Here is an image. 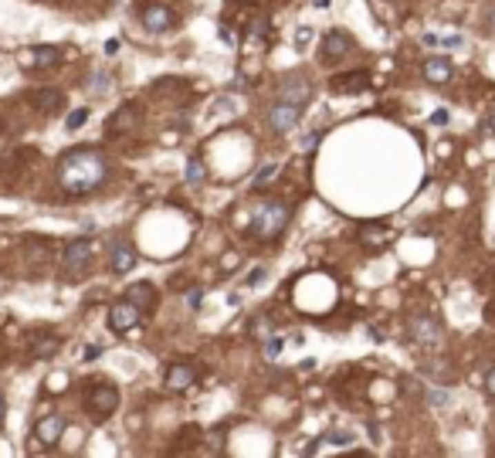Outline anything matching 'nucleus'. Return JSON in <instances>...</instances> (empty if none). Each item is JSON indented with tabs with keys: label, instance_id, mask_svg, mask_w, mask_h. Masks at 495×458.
Returning a JSON list of instances; mask_svg holds the SVG:
<instances>
[{
	"label": "nucleus",
	"instance_id": "nucleus-40",
	"mask_svg": "<svg viewBox=\"0 0 495 458\" xmlns=\"http://www.w3.org/2000/svg\"><path fill=\"white\" fill-rule=\"evenodd\" d=\"M3 415H7V404H3V397H0V424H3Z\"/></svg>",
	"mask_w": 495,
	"mask_h": 458
},
{
	"label": "nucleus",
	"instance_id": "nucleus-37",
	"mask_svg": "<svg viewBox=\"0 0 495 458\" xmlns=\"http://www.w3.org/2000/svg\"><path fill=\"white\" fill-rule=\"evenodd\" d=\"M82 357H85V360H95V357H99V346H85Z\"/></svg>",
	"mask_w": 495,
	"mask_h": 458
},
{
	"label": "nucleus",
	"instance_id": "nucleus-3",
	"mask_svg": "<svg viewBox=\"0 0 495 458\" xmlns=\"http://www.w3.org/2000/svg\"><path fill=\"white\" fill-rule=\"evenodd\" d=\"M85 404H88V411H92L95 417H109L112 411H116V404H119V390H116L112 384L99 380V384H92V387H88Z\"/></svg>",
	"mask_w": 495,
	"mask_h": 458
},
{
	"label": "nucleus",
	"instance_id": "nucleus-22",
	"mask_svg": "<svg viewBox=\"0 0 495 458\" xmlns=\"http://www.w3.org/2000/svg\"><path fill=\"white\" fill-rule=\"evenodd\" d=\"M183 177H187V183H204V180H207L204 163H201V160H190V163H187V173H183Z\"/></svg>",
	"mask_w": 495,
	"mask_h": 458
},
{
	"label": "nucleus",
	"instance_id": "nucleus-1",
	"mask_svg": "<svg viewBox=\"0 0 495 458\" xmlns=\"http://www.w3.org/2000/svg\"><path fill=\"white\" fill-rule=\"evenodd\" d=\"M105 157L99 150H68L58 160V187L72 197H82L105 180Z\"/></svg>",
	"mask_w": 495,
	"mask_h": 458
},
{
	"label": "nucleus",
	"instance_id": "nucleus-21",
	"mask_svg": "<svg viewBox=\"0 0 495 458\" xmlns=\"http://www.w3.org/2000/svg\"><path fill=\"white\" fill-rule=\"evenodd\" d=\"M125 299L129 302H139V306H153V286H132V289L125 292Z\"/></svg>",
	"mask_w": 495,
	"mask_h": 458
},
{
	"label": "nucleus",
	"instance_id": "nucleus-12",
	"mask_svg": "<svg viewBox=\"0 0 495 458\" xmlns=\"http://www.w3.org/2000/svg\"><path fill=\"white\" fill-rule=\"evenodd\" d=\"M353 51V38L346 34V31H330L326 34V41H323V58L326 61H339V58H346Z\"/></svg>",
	"mask_w": 495,
	"mask_h": 458
},
{
	"label": "nucleus",
	"instance_id": "nucleus-41",
	"mask_svg": "<svg viewBox=\"0 0 495 458\" xmlns=\"http://www.w3.org/2000/svg\"><path fill=\"white\" fill-rule=\"evenodd\" d=\"M312 3H316V7H330L332 0H312Z\"/></svg>",
	"mask_w": 495,
	"mask_h": 458
},
{
	"label": "nucleus",
	"instance_id": "nucleus-6",
	"mask_svg": "<svg viewBox=\"0 0 495 458\" xmlns=\"http://www.w3.org/2000/svg\"><path fill=\"white\" fill-rule=\"evenodd\" d=\"M92 255H95V245H92V241H85V238H79V241H72V245L65 248L61 265H65V272L79 275V272H85V265L92 261Z\"/></svg>",
	"mask_w": 495,
	"mask_h": 458
},
{
	"label": "nucleus",
	"instance_id": "nucleus-4",
	"mask_svg": "<svg viewBox=\"0 0 495 458\" xmlns=\"http://www.w3.org/2000/svg\"><path fill=\"white\" fill-rule=\"evenodd\" d=\"M17 61H21V68H28V72H44V68H54V65L61 61V51L51 48V44H38V48H24V51L17 54Z\"/></svg>",
	"mask_w": 495,
	"mask_h": 458
},
{
	"label": "nucleus",
	"instance_id": "nucleus-2",
	"mask_svg": "<svg viewBox=\"0 0 495 458\" xmlns=\"http://www.w3.org/2000/svg\"><path fill=\"white\" fill-rule=\"evenodd\" d=\"M289 217H292L289 204H261V208L251 214L248 228H251V235H254V238H261V241H275V238L285 231Z\"/></svg>",
	"mask_w": 495,
	"mask_h": 458
},
{
	"label": "nucleus",
	"instance_id": "nucleus-34",
	"mask_svg": "<svg viewBox=\"0 0 495 458\" xmlns=\"http://www.w3.org/2000/svg\"><path fill=\"white\" fill-rule=\"evenodd\" d=\"M261 282H265V268H254L251 279H248V286H261Z\"/></svg>",
	"mask_w": 495,
	"mask_h": 458
},
{
	"label": "nucleus",
	"instance_id": "nucleus-17",
	"mask_svg": "<svg viewBox=\"0 0 495 458\" xmlns=\"http://www.w3.org/2000/svg\"><path fill=\"white\" fill-rule=\"evenodd\" d=\"M282 102H292V106H305L309 99H312V85L309 82H289L282 85V95H279Z\"/></svg>",
	"mask_w": 495,
	"mask_h": 458
},
{
	"label": "nucleus",
	"instance_id": "nucleus-28",
	"mask_svg": "<svg viewBox=\"0 0 495 458\" xmlns=\"http://www.w3.org/2000/svg\"><path fill=\"white\" fill-rule=\"evenodd\" d=\"M282 346H285V339H279V336H275V339H268V343H265V353H268V360H275V357L282 353Z\"/></svg>",
	"mask_w": 495,
	"mask_h": 458
},
{
	"label": "nucleus",
	"instance_id": "nucleus-32",
	"mask_svg": "<svg viewBox=\"0 0 495 458\" xmlns=\"http://www.w3.org/2000/svg\"><path fill=\"white\" fill-rule=\"evenodd\" d=\"M427 401H431V404H448V394H445V390H431Z\"/></svg>",
	"mask_w": 495,
	"mask_h": 458
},
{
	"label": "nucleus",
	"instance_id": "nucleus-9",
	"mask_svg": "<svg viewBox=\"0 0 495 458\" xmlns=\"http://www.w3.org/2000/svg\"><path fill=\"white\" fill-rule=\"evenodd\" d=\"M299 116H302V106H292V102H282V99H279V102L272 106V116H268V119H272V129H275V132H289L292 126L299 123Z\"/></svg>",
	"mask_w": 495,
	"mask_h": 458
},
{
	"label": "nucleus",
	"instance_id": "nucleus-20",
	"mask_svg": "<svg viewBox=\"0 0 495 458\" xmlns=\"http://www.w3.org/2000/svg\"><path fill=\"white\" fill-rule=\"evenodd\" d=\"M132 123H136V109H132V106H123V109L116 112V119H109V132H125Z\"/></svg>",
	"mask_w": 495,
	"mask_h": 458
},
{
	"label": "nucleus",
	"instance_id": "nucleus-11",
	"mask_svg": "<svg viewBox=\"0 0 495 458\" xmlns=\"http://www.w3.org/2000/svg\"><path fill=\"white\" fill-rule=\"evenodd\" d=\"M163 380H166V390H173V394H183L187 387H194L197 374H194L187 364H170V367H166V374H163Z\"/></svg>",
	"mask_w": 495,
	"mask_h": 458
},
{
	"label": "nucleus",
	"instance_id": "nucleus-25",
	"mask_svg": "<svg viewBox=\"0 0 495 458\" xmlns=\"http://www.w3.org/2000/svg\"><path fill=\"white\" fill-rule=\"evenodd\" d=\"M319 139H323V132H319V129H316V132H305V136L299 139V150H302V153H312V150L319 146Z\"/></svg>",
	"mask_w": 495,
	"mask_h": 458
},
{
	"label": "nucleus",
	"instance_id": "nucleus-19",
	"mask_svg": "<svg viewBox=\"0 0 495 458\" xmlns=\"http://www.w3.org/2000/svg\"><path fill=\"white\" fill-rule=\"evenodd\" d=\"M58 336H48V333H41V336H34L31 339V357L34 360H48V357H54L58 353Z\"/></svg>",
	"mask_w": 495,
	"mask_h": 458
},
{
	"label": "nucleus",
	"instance_id": "nucleus-5",
	"mask_svg": "<svg viewBox=\"0 0 495 458\" xmlns=\"http://www.w3.org/2000/svg\"><path fill=\"white\" fill-rule=\"evenodd\" d=\"M139 326V306L136 302H129V299H123V302H116L112 309H109V330L112 333H132Z\"/></svg>",
	"mask_w": 495,
	"mask_h": 458
},
{
	"label": "nucleus",
	"instance_id": "nucleus-35",
	"mask_svg": "<svg viewBox=\"0 0 495 458\" xmlns=\"http://www.w3.org/2000/svg\"><path fill=\"white\" fill-rule=\"evenodd\" d=\"M485 132H489V136H495V109L485 116Z\"/></svg>",
	"mask_w": 495,
	"mask_h": 458
},
{
	"label": "nucleus",
	"instance_id": "nucleus-30",
	"mask_svg": "<svg viewBox=\"0 0 495 458\" xmlns=\"http://www.w3.org/2000/svg\"><path fill=\"white\" fill-rule=\"evenodd\" d=\"M309 41H312V31H309V28H299V34H295V44H299V48H305Z\"/></svg>",
	"mask_w": 495,
	"mask_h": 458
},
{
	"label": "nucleus",
	"instance_id": "nucleus-27",
	"mask_svg": "<svg viewBox=\"0 0 495 458\" xmlns=\"http://www.w3.org/2000/svg\"><path fill=\"white\" fill-rule=\"evenodd\" d=\"M248 31H251V34H254V38H261V34H265V31H268V17H254V21H251V24H248Z\"/></svg>",
	"mask_w": 495,
	"mask_h": 458
},
{
	"label": "nucleus",
	"instance_id": "nucleus-24",
	"mask_svg": "<svg viewBox=\"0 0 495 458\" xmlns=\"http://www.w3.org/2000/svg\"><path fill=\"white\" fill-rule=\"evenodd\" d=\"M68 390V374H51L48 377V394H65Z\"/></svg>",
	"mask_w": 495,
	"mask_h": 458
},
{
	"label": "nucleus",
	"instance_id": "nucleus-39",
	"mask_svg": "<svg viewBox=\"0 0 495 458\" xmlns=\"http://www.w3.org/2000/svg\"><path fill=\"white\" fill-rule=\"evenodd\" d=\"M485 21H489V28H492V31H495V7H492V10H489V17H485Z\"/></svg>",
	"mask_w": 495,
	"mask_h": 458
},
{
	"label": "nucleus",
	"instance_id": "nucleus-7",
	"mask_svg": "<svg viewBox=\"0 0 495 458\" xmlns=\"http://www.w3.org/2000/svg\"><path fill=\"white\" fill-rule=\"evenodd\" d=\"M407 330H411V339L421 343V346H434L441 339V326H438L434 316H411Z\"/></svg>",
	"mask_w": 495,
	"mask_h": 458
},
{
	"label": "nucleus",
	"instance_id": "nucleus-14",
	"mask_svg": "<svg viewBox=\"0 0 495 458\" xmlns=\"http://www.w3.org/2000/svg\"><path fill=\"white\" fill-rule=\"evenodd\" d=\"M452 72H454L452 61H448V58H441V54L424 61V79H427L431 85H445L448 79H452Z\"/></svg>",
	"mask_w": 495,
	"mask_h": 458
},
{
	"label": "nucleus",
	"instance_id": "nucleus-33",
	"mask_svg": "<svg viewBox=\"0 0 495 458\" xmlns=\"http://www.w3.org/2000/svg\"><path fill=\"white\" fill-rule=\"evenodd\" d=\"M431 123H434V126H445V123H448V109H438V112H431Z\"/></svg>",
	"mask_w": 495,
	"mask_h": 458
},
{
	"label": "nucleus",
	"instance_id": "nucleus-26",
	"mask_svg": "<svg viewBox=\"0 0 495 458\" xmlns=\"http://www.w3.org/2000/svg\"><path fill=\"white\" fill-rule=\"evenodd\" d=\"M88 123V109H75V112H72V116H68V129H72V132H75V129H82V126Z\"/></svg>",
	"mask_w": 495,
	"mask_h": 458
},
{
	"label": "nucleus",
	"instance_id": "nucleus-18",
	"mask_svg": "<svg viewBox=\"0 0 495 458\" xmlns=\"http://www.w3.org/2000/svg\"><path fill=\"white\" fill-rule=\"evenodd\" d=\"M390 238H394L390 228H380V224H363V228H360V241H363L367 248H380V245H387Z\"/></svg>",
	"mask_w": 495,
	"mask_h": 458
},
{
	"label": "nucleus",
	"instance_id": "nucleus-13",
	"mask_svg": "<svg viewBox=\"0 0 495 458\" xmlns=\"http://www.w3.org/2000/svg\"><path fill=\"white\" fill-rule=\"evenodd\" d=\"M143 24H146V31L160 34L166 28H173V10H166V3H150V7H143Z\"/></svg>",
	"mask_w": 495,
	"mask_h": 458
},
{
	"label": "nucleus",
	"instance_id": "nucleus-31",
	"mask_svg": "<svg viewBox=\"0 0 495 458\" xmlns=\"http://www.w3.org/2000/svg\"><path fill=\"white\" fill-rule=\"evenodd\" d=\"M201 299H204V292H201V289L187 292V306H194V309H197V306H201Z\"/></svg>",
	"mask_w": 495,
	"mask_h": 458
},
{
	"label": "nucleus",
	"instance_id": "nucleus-38",
	"mask_svg": "<svg viewBox=\"0 0 495 458\" xmlns=\"http://www.w3.org/2000/svg\"><path fill=\"white\" fill-rule=\"evenodd\" d=\"M105 51H109V54H116V51H119V41H116V38H112V41H105Z\"/></svg>",
	"mask_w": 495,
	"mask_h": 458
},
{
	"label": "nucleus",
	"instance_id": "nucleus-16",
	"mask_svg": "<svg viewBox=\"0 0 495 458\" xmlns=\"http://www.w3.org/2000/svg\"><path fill=\"white\" fill-rule=\"evenodd\" d=\"M31 102L41 109V112H58L61 106H65V92H58V88H38L34 95H31Z\"/></svg>",
	"mask_w": 495,
	"mask_h": 458
},
{
	"label": "nucleus",
	"instance_id": "nucleus-29",
	"mask_svg": "<svg viewBox=\"0 0 495 458\" xmlns=\"http://www.w3.org/2000/svg\"><path fill=\"white\" fill-rule=\"evenodd\" d=\"M251 333L258 336V339H261V336H268V333H272V326H268V319H254V323H251Z\"/></svg>",
	"mask_w": 495,
	"mask_h": 458
},
{
	"label": "nucleus",
	"instance_id": "nucleus-8",
	"mask_svg": "<svg viewBox=\"0 0 495 458\" xmlns=\"http://www.w3.org/2000/svg\"><path fill=\"white\" fill-rule=\"evenodd\" d=\"M65 435V417L61 415H48L41 417L38 424H34V438L41 441L44 448H51V445H58V438Z\"/></svg>",
	"mask_w": 495,
	"mask_h": 458
},
{
	"label": "nucleus",
	"instance_id": "nucleus-15",
	"mask_svg": "<svg viewBox=\"0 0 495 458\" xmlns=\"http://www.w3.org/2000/svg\"><path fill=\"white\" fill-rule=\"evenodd\" d=\"M109 265H112V272L125 275V272L136 265V248H132V245H125V241L112 245V251H109Z\"/></svg>",
	"mask_w": 495,
	"mask_h": 458
},
{
	"label": "nucleus",
	"instance_id": "nucleus-23",
	"mask_svg": "<svg viewBox=\"0 0 495 458\" xmlns=\"http://www.w3.org/2000/svg\"><path fill=\"white\" fill-rule=\"evenodd\" d=\"M279 173H282V167H275V163H268V167H265V170H261V173H258V177H254V190H261L265 183H272V180H275Z\"/></svg>",
	"mask_w": 495,
	"mask_h": 458
},
{
	"label": "nucleus",
	"instance_id": "nucleus-10",
	"mask_svg": "<svg viewBox=\"0 0 495 458\" xmlns=\"http://www.w3.org/2000/svg\"><path fill=\"white\" fill-rule=\"evenodd\" d=\"M363 88H370V75L367 72H350V75L330 79V92H336V95H356Z\"/></svg>",
	"mask_w": 495,
	"mask_h": 458
},
{
	"label": "nucleus",
	"instance_id": "nucleus-36",
	"mask_svg": "<svg viewBox=\"0 0 495 458\" xmlns=\"http://www.w3.org/2000/svg\"><path fill=\"white\" fill-rule=\"evenodd\" d=\"M485 387H489V394H492V397H495V367H492V370H489V377H485Z\"/></svg>",
	"mask_w": 495,
	"mask_h": 458
}]
</instances>
